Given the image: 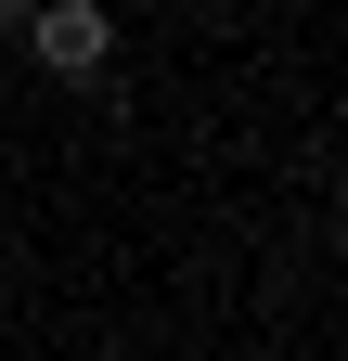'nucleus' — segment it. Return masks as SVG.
<instances>
[{
  "mask_svg": "<svg viewBox=\"0 0 348 361\" xmlns=\"http://www.w3.org/2000/svg\"><path fill=\"white\" fill-rule=\"evenodd\" d=\"M13 39H26V65H39V78H65V90H91V78L116 65V13H104V0H39Z\"/></svg>",
  "mask_w": 348,
  "mask_h": 361,
  "instance_id": "1",
  "label": "nucleus"
},
{
  "mask_svg": "<svg viewBox=\"0 0 348 361\" xmlns=\"http://www.w3.org/2000/svg\"><path fill=\"white\" fill-rule=\"evenodd\" d=\"M26 13H39V0H0V39H13V26H26Z\"/></svg>",
  "mask_w": 348,
  "mask_h": 361,
  "instance_id": "2",
  "label": "nucleus"
},
{
  "mask_svg": "<svg viewBox=\"0 0 348 361\" xmlns=\"http://www.w3.org/2000/svg\"><path fill=\"white\" fill-rule=\"evenodd\" d=\"M0 348H13V310H0Z\"/></svg>",
  "mask_w": 348,
  "mask_h": 361,
  "instance_id": "3",
  "label": "nucleus"
}]
</instances>
